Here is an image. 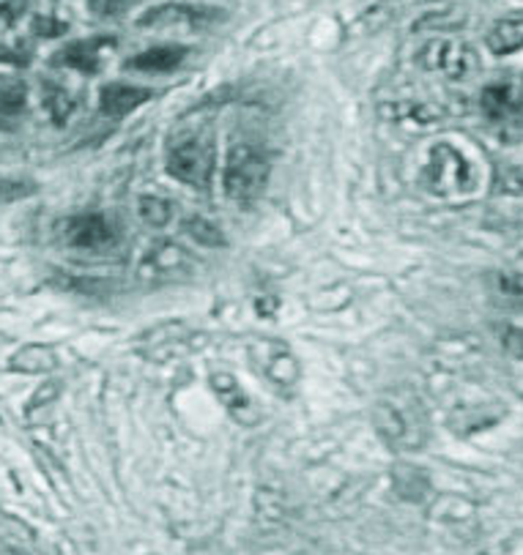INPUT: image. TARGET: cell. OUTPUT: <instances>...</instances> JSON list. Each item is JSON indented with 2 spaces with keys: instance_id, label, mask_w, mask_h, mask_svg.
I'll list each match as a JSON object with an SVG mask.
<instances>
[{
  "instance_id": "cell-4",
  "label": "cell",
  "mask_w": 523,
  "mask_h": 555,
  "mask_svg": "<svg viewBox=\"0 0 523 555\" xmlns=\"http://www.w3.org/2000/svg\"><path fill=\"white\" fill-rule=\"evenodd\" d=\"M422 69L442 75L449 82H463L477 75L480 55L472 44L460 39H433L417 55Z\"/></svg>"
},
{
  "instance_id": "cell-16",
  "label": "cell",
  "mask_w": 523,
  "mask_h": 555,
  "mask_svg": "<svg viewBox=\"0 0 523 555\" xmlns=\"http://www.w3.org/2000/svg\"><path fill=\"white\" fill-rule=\"evenodd\" d=\"M381 113H384L386 120H392V124H397V127H403V129H428L438 120L436 109L428 107V104H420V102L386 104Z\"/></svg>"
},
{
  "instance_id": "cell-8",
  "label": "cell",
  "mask_w": 523,
  "mask_h": 555,
  "mask_svg": "<svg viewBox=\"0 0 523 555\" xmlns=\"http://www.w3.org/2000/svg\"><path fill=\"white\" fill-rule=\"evenodd\" d=\"M195 339L197 334L192 332L187 323L170 321L149 328V332L138 339V350L140 356H145L149 361H173L190 353V350L195 348Z\"/></svg>"
},
{
  "instance_id": "cell-3",
  "label": "cell",
  "mask_w": 523,
  "mask_h": 555,
  "mask_svg": "<svg viewBox=\"0 0 523 555\" xmlns=\"http://www.w3.org/2000/svg\"><path fill=\"white\" fill-rule=\"evenodd\" d=\"M222 183L230 201L250 203L264 195L269 183V159L264 151L250 143L233 145L225 162Z\"/></svg>"
},
{
  "instance_id": "cell-14",
  "label": "cell",
  "mask_w": 523,
  "mask_h": 555,
  "mask_svg": "<svg viewBox=\"0 0 523 555\" xmlns=\"http://www.w3.org/2000/svg\"><path fill=\"white\" fill-rule=\"evenodd\" d=\"M151 99V91L138 86H124V82H107L99 93V104H102L104 115H127L132 109H138L140 104H145Z\"/></svg>"
},
{
  "instance_id": "cell-1",
  "label": "cell",
  "mask_w": 523,
  "mask_h": 555,
  "mask_svg": "<svg viewBox=\"0 0 523 555\" xmlns=\"http://www.w3.org/2000/svg\"><path fill=\"white\" fill-rule=\"evenodd\" d=\"M373 427L395 452H414L428 441V416L411 391H386L373 405Z\"/></svg>"
},
{
  "instance_id": "cell-27",
  "label": "cell",
  "mask_w": 523,
  "mask_h": 555,
  "mask_svg": "<svg viewBox=\"0 0 523 555\" xmlns=\"http://www.w3.org/2000/svg\"><path fill=\"white\" fill-rule=\"evenodd\" d=\"M501 345L510 356L515 359H523V328L521 326H510L505 334H501Z\"/></svg>"
},
{
  "instance_id": "cell-9",
  "label": "cell",
  "mask_w": 523,
  "mask_h": 555,
  "mask_svg": "<svg viewBox=\"0 0 523 555\" xmlns=\"http://www.w3.org/2000/svg\"><path fill=\"white\" fill-rule=\"evenodd\" d=\"M192 274V255L184 246L162 241L151 246L138 266V276L143 282H179Z\"/></svg>"
},
{
  "instance_id": "cell-17",
  "label": "cell",
  "mask_w": 523,
  "mask_h": 555,
  "mask_svg": "<svg viewBox=\"0 0 523 555\" xmlns=\"http://www.w3.org/2000/svg\"><path fill=\"white\" fill-rule=\"evenodd\" d=\"M488 50L494 55H512V52L523 50V17L499 20L494 28L488 30Z\"/></svg>"
},
{
  "instance_id": "cell-2",
  "label": "cell",
  "mask_w": 523,
  "mask_h": 555,
  "mask_svg": "<svg viewBox=\"0 0 523 555\" xmlns=\"http://www.w3.org/2000/svg\"><path fill=\"white\" fill-rule=\"evenodd\" d=\"M420 181L425 192H431L433 197L452 201V197L472 195L477 190V170L469 162V156L460 154L455 145L436 143L428 151Z\"/></svg>"
},
{
  "instance_id": "cell-10",
  "label": "cell",
  "mask_w": 523,
  "mask_h": 555,
  "mask_svg": "<svg viewBox=\"0 0 523 555\" xmlns=\"http://www.w3.org/2000/svg\"><path fill=\"white\" fill-rule=\"evenodd\" d=\"M208 384H212V391L217 395L219 405L228 411V416L233 418V422L244 424V427H255V424L264 422L260 405L242 389V384H239L233 375L214 373L212 378H208Z\"/></svg>"
},
{
  "instance_id": "cell-11",
  "label": "cell",
  "mask_w": 523,
  "mask_h": 555,
  "mask_svg": "<svg viewBox=\"0 0 523 555\" xmlns=\"http://www.w3.org/2000/svg\"><path fill=\"white\" fill-rule=\"evenodd\" d=\"M483 113L490 124H501V127H515L523 124V93L521 88L512 82H494L483 91Z\"/></svg>"
},
{
  "instance_id": "cell-5",
  "label": "cell",
  "mask_w": 523,
  "mask_h": 555,
  "mask_svg": "<svg viewBox=\"0 0 523 555\" xmlns=\"http://www.w3.org/2000/svg\"><path fill=\"white\" fill-rule=\"evenodd\" d=\"M214 170V145L212 140L203 134H190V138L179 140L167 151V172L176 181L195 186V190H206L212 183Z\"/></svg>"
},
{
  "instance_id": "cell-15",
  "label": "cell",
  "mask_w": 523,
  "mask_h": 555,
  "mask_svg": "<svg viewBox=\"0 0 523 555\" xmlns=\"http://www.w3.org/2000/svg\"><path fill=\"white\" fill-rule=\"evenodd\" d=\"M187 50L179 44H162L151 47V50L140 52V55L129 57V69L135 72H149V75H156V72H173L176 66L184 64Z\"/></svg>"
},
{
  "instance_id": "cell-19",
  "label": "cell",
  "mask_w": 523,
  "mask_h": 555,
  "mask_svg": "<svg viewBox=\"0 0 523 555\" xmlns=\"http://www.w3.org/2000/svg\"><path fill=\"white\" fill-rule=\"evenodd\" d=\"M44 109L47 115H50L52 124H58V127H64L66 120L75 115L77 109V102L75 96H72L66 88L61 86H44Z\"/></svg>"
},
{
  "instance_id": "cell-22",
  "label": "cell",
  "mask_w": 523,
  "mask_h": 555,
  "mask_svg": "<svg viewBox=\"0 0 523 555\" xmlns=\"http://www.w3.org/2000/svg\"><path fill=\"white\" fill-rule=\"evenodd\" d=\"M184 233H190V238L201 246H225V235L217 224L208 222L206 217H190L184 222Z\"/></svg>"
},
{
  "instance_id": "cell-13",
  "label": "cell",
  "mask_w": 523,
  "mask_h": 555,
  "mask_svg": "<svg viewBox=\"0 0 523 555\" xmlns=\"http://www.w3.org/2000/svg\"><path fill=\"white\" fill-rule=\"evenodd\" d=\"M107 50H113V39H107V36H93V39H82L66 47V50L58 55V61L64 66H69V69L82 72V75H93V72H99V66H102L104 52Z\"/></svg>"
},
{
  "instance_id": "cell-7",
  "label": "cell",
  "mask_w": 523,
  "mask_h": 555,
  "mask_svg": "<svg viewBox=\"0 0 523 555\" xmlns=\"http://www.w3.org/2000/svg\"><path fill=\"white\" fill-rule=\"evenodd\" d=\"M61 241L77 253H107L118 244V228L104 214H77L58 224Z\"/></svg>"
},
{
  "instance_id": "cell-23",
  "label": "cell",
  "mask_w": 523,
  "mask_h": 555,
  "mask_svg": "<svg viewBox=\"0 0 523 555\" xmlns=\"http://www.w3.org/2000/svg\"><path fill=\"white\" fill-rule=\"evenodd\" d=\"M499 190L505 195L512 197H523V170L521 167H501L499 170Z\"/></svg>"
},
{
  "instance_id": "cell-21",
  "label": "cell",
  "mask_w": 523,
  "mask_h": 555,
  "mask_svg": "<svg viewBox=\"0 0 523 555\" xmlns=\"http://www.w3.org/2000/svg\"><path fill=\"white\" fill-rule=\"evenodd\" d=\"M28 104V88L17 80H0V115H17Z\"/></svg>"
},
{
  "instance_id": "cell-12",
  "label": "cell",
  "mask_w": 523,
  "mask_h": 555,
  "mask_svg": "<svg viewBox=\"0 0 523 555\" xmlns=\"http://www.w3.org/2000/svg\"><path fill=\"white\" fill-rule=\"evenodd\" d=\"M214 20L212 9L187 7V3H167L145 12L138 20V28H195V25H208Z\"/></svg>"
},
{
  "instance_id": "cell-29",
  "label": "cell",
  "mask_w": 523,
  "mask_h": 555,
  "mask_svg": "<svg viewBox=\"0 0 523 555\" xmlns=\"http://www.w3.org/2000/svg\"><path fill=\"white\" fill-rule=\"evenodd\" d=\"M7 555H20V553H7Z\"/></svg>"
},
{
  "instance_id": "cell-20",
  "label": "cell",
  "mask_w": 523,
  "mask_h": 555,
  "mask_svg": "<svg viewBox=\"0 0 523 555\" xmlns=\"http://www.w3.org/2000/svg\"><path fill=\"white\" fill-rule=\"evenodd\" d=\"M138 211L145 224H151V228H165V224L173 219V203L165 201V197L145 195L140 197Z\"/></svg>"
},
{
  "instance_id": "cell-18",
  "label": "cell",
  "mask_w": 523,
  "mask_h": 555,
  "mask_svg": "<svg viewBox=\"0 0 523 555\" xmlns=\"http://www.w3.org/2000/svg\"><path fill=\"white\" fill-rule=\"evenodd\" d=\"M12 366H17L23 373H47V370L58 366V353L47 345H28L14 356Z\"/></svg>"
},
{
  "instance_id": "cell-26",
  "label": "cell",
  "mask_w": 523,
  "mask_h": 555,
  "mask_svg": "<svg viewBox=\"0 0 523 555\" xmlns=\"http://www.w3.org/2000/svg\"><path fill=\"white\" fill-rule=\"evenodd\" d=\"M88 9L97 17H115L127 9V0H88Z\"/></svg>"
},
{
  "instance_id": "cell-6",
  "label": "cell",
  "mask_w": 523,
  "mask_h": 555,
  "mask_svg": "<svg viewBox=\"0 0 523 555\" xmlns=\"http://www.w3.org/2000/svg\"><path fill=\"white\" fill-rule=\"evenodd\" d=\"M250 359H253V364L258 366L260 375H264L275 389L291 395V391L299 386V359H296L294 350L288 348L285 343H277V339H255V343L250 345Z\"/></svg>"
},
{
  "instance_id": "cell-25",
  "label": "cell",
  "mask_w": 523,
  "mask_h": 555,
  "mask_svg": "<svg viewBox=\"0 0 523 555\" xmlns=\"http://www.w3.org/2000/svg\"><path fill=\"white\" fill-rule=\"evenodd\" d=\"M28 12V0H0V28L17 23Z\"/></svg>"
},
{
  "instance_id": "cell-28",
  "label": "cell",
  "mask_w": 523,
  "mask_h": 555,
  "mask_svg": "<svg viewBox=\"0 0 523 555\" xmlns=\"http://www.w3.org/2000/svg\"><path fill=\"white\" fill-rule=\"evenodd\" d=\"M34 30L39 36H58V34H61V30H64V25L55 23V20H50V17H39L34 23Z\"/></svg>"
},
{
  "instance_id": "cell-24",
  "label": "cell",
  "mask_w": 523,
  "mask_h": 555,
  "mask_svg": "<svg viewBox=\"0 0 523 555\" xmlns=\"http://www.w3.org/2000/svg\"><path fill=\"white\" fill-rule=\"evenodd\" d=\"M499 293L512 298V301H523V271H510V274L499 276Z\"/></svg>"
}]
</instances>
